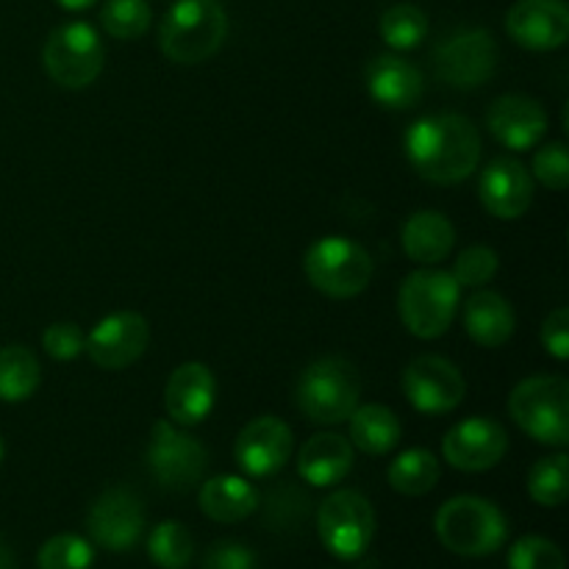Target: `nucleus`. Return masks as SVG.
<instances>
[{
	"instance_id": "f257e3e1",
	"label": "nucleus",
	"mask_w": 569,
	"mask_h": 569,
	"mask_svg": "<svg viewBox=\"0 0 569 569\" xmlns=\"http://www.w3.org/2000/svg\"><path fill=\"white\" fill-rule=\"evenodd\" d=\"M406 159L437 187L467 181L481 161V133L465 114H431L406 131Z\"/></svg>"
},
{
	"instance_id": "f03ea898",
	"label": "nucleus",
	"mask_w": 569,
	"mask_h": 569,
	"mask_svg": "<svg viewBox=\"0 0 569 569\" xmlns=\"http://www.w3.org/2000/svg\"><path fill=\"white\" fill-rule=\"evenodd\" d=\"M433 531L450 553L481 559V556H492L503 548L506 537H509V522L492 500L459 495L437 511Z\"/></svg>"
},
{
	"instance_id": "7ed1b4c3",
	"label": "nucleus",
	"mask_w": 569,
	"mask_h": 569,
	"mask_svg": "<svg viewBox=\"0 0 569 569\" xmlns=\"http://www.w3.org/2000/svg\"><path fill=\"white\" fill-rule=\"evenodd\" d=\"M228 14L220 0H178L164 14L159 44L176 64H200L222 48Z\"/></svg>"
},
{
	"instance_id": "20e7f679",
	"label": "nucleus",
	"mask_w": 569,
	"mask_h": 569,
	"mask_svg": "<svg viewBox=\"0 0 569 569\" xmlns=\"http://www.w3.org/2000/svg\"><path fill=\"white\" fill-rule=\"evenodd\" d=\"M361 398V376L345 356H322L298 378V409L317 426H339L353 415Z\"/></svg>"
},
{
	"instance_id": "39448f33",
	"label": "nucleus",
	"mask_w": 569,
	"mask_h": 569,
	"mask_svg": "<svg viewBox=\"0 0 569 569\" xmlns=\"http://www.w3.org/2000/svg\"><path fill=\"white\" fill-rule=\"evenodd\" d=\"M511 420L537 442L565 450L569 445V381L561 376H531L509 395Z\"/></svg>"
},
{
	"instance_id": "423d86ee",
	"label": "nucleus",
	"mask_w": 569,
	"mask_h": 569,
	"mask_svg": "<svg viewBox=\"0 0 569 569\" xmlns=\"http://www.w3.org/2000/svg\"><path fill=\"white\" fill-rule=\"evenodd\" d=\"M461 287L445 270H417L400 283V320L417 339H437L453 326Z\"/></svg>"
},
{
	"instance_id": "0eeeda50",
	"label": "nucleus",
	"mask_w": 569,
	"mask_h": 569,
	"mask_svg": "<svg viewBox=\"0 0 569 569\" xmlns=\"http://www.w3.org/2000/svg\"><path fill=\"white\" fill-rule=\"evenodd\" d=\"M303 272L317 292L345 300L370 287L376 267L370 253L353 239L322 237L306 250Z\"/></svg>"
},
{
	"instance_id": "6e6552de",
	"label": "nucleus",
	"mask_w": 569,
	"mask_h": 569,
	"mask_svg": "<svg viewBox=\"0 0 569 569\" xmlns=\"http://www.w3.org/2000/svg\"><path fill=\"white\" fill-rule=\"evenodd\" d=\"M144 461L161 489L181 495L203 481L209 453L192 433L181 431L172 420H159L150 431Z\"/></svg>"
},
{
	"instance_id": "1a4fd4ad",
	"label": "nucleus",
	"mask_w": 569,
	"mask_h": 569,
	"mask_svg": "<svg viewBox=\"0 0 569 569\" xmlns=\"http://www.w3.org/2000/svg\"><path fill=\"white\" fill-rule=\"evenodd\" d=\"M317 533L331 556L353 561L367 553L376 537V511L370 500L356 489L328 495L317 509Z\"/></svg>"
},
{
	"instance_id": "9d476101",
	"label": "nucleus",
	"mask_w": 569,
	"mask_h": 569,
	"mask_svg": "<svg viewBox=\"0 0 569 569\" xmlns=\"http://www.w3.org/2000/svg\"><path fill=\"white\" fill-rule=\"evenodd\" d=\"M42 61L59 87L83 89L103 72L106 50L89 22H67L50 31Z\"/></svg>"
},
{
	"instance_id": "9b49d317",
	"label": "nucleus",
	"mask_w": 569,
	"mask_h": 569,
	"mask_svg": "<svg viewBox=\"0 0 569 569\" xmlns=\"http://www.w3.org/2000/svg\"><path fill=\"white\" fill-rule=\"evenodd\" d=\"M498 42L487 28H461L433 50V70L456 89H476L495 76Z\"/></svg>"
},
{
	"instance_id": "f8f14e48",
	"label": "nucleus",
	"mask_w": 569,
	"mask_h": 569,
	"mask_svg": "<svg viewBox=\"0 0 569 569\" xmlns=\"http://www.w3.org/2000/svg\"><path fill=\"white\" fill-rule=\"evenodd\" d=\"M403 392L422 415H448L465 400L467 383L453 361L437 353H422L406 367Z\"/></svg>"
},
{
	"instance_id": "ddd939ff",
	"label": "nucleus",
	"mask_w": 569,
	"mask_h": 569,
	"mask_svg": "<svg viewBox=\"0 0 569 569\" xmlns=\"http://www.w3.org/2000/svg\"><path fill=\"white\" fill-rule=\"evenodd\" d=\"M509 433L492 417H467L456 422L442 439V456L461 472H487L503 461Z\"/></svg>"
},
{
	"instance_id": "4468645a",
	"label": "nucleus",
	"mask_w": 569,
	"mask_h": 569,
	"mask_svg": "<svg viewBox=\"0 0 569 569\" xmlns=\"http://www.w3.org/2000/svg\"><path fill=\"white\" fill-rule=\"evenodd\" d=\"M89 537L111 553L131 550L144 533V509L137 492L128 487H111L92 503L87 517Z\"/></svg>"
},
{
	"instance_id": "2eb2a0df",
	"label": "nucleus",
	"mask_w": 569,
	"mask_h": 569,
	"mask_svg": "<svg viewBox=\"0 0 569 569\" xmlns=\"http://www.w3.org/2000/svg\"><path fill=\"white\" fill-rule=\"evenodd\" d=\"M150 342V326L137 311H114L89 331L83 350L103 370H126L142 359Z\"/></svg>"
},
{
	"instance_id": "dca6fc26",
	"label": "nucleus",
	"mask_w": 569,
	"mask_h": 569,
	"mask_svg": "<svg viewBox=\"0 0 569 569\" xmlns=\"http://www.w3.org/2000/svg\"><path fill=\"white\" fill-rule=\"evenodd\" d=\"M292 428L278 417L267 415L256 417L242 428L237 445H233V456H237V465L244 476L270 478L278 470H283V465L292 456Z\"/></svg>"
},
{
	"instance_id": "f3484780",
	"label": "nucleus",
	"mask_w": 569,
	"mask_h": 569,
	"mask_svg": "<svg viewBox=\"0 0 569 569\" xmlns=\"http://www.w3.org/2000/svg\"><path fill=\"white\" fill-rule=\"evenodd\" d=\"M506 31L526 50H556L569 39L565 0H517L506 14Z\"/></svg>"
},
{
	"instance_id": "a211bd4d",
	"label": "nucleus",
	"mask_w": 569,
	"mask_h": 569,
	"mask_svg": "<svg viewBox=\"0 0 569 569\" xmlns=\"http://www.w3.org/2000/svg\"><path fill=\"white\" fill-rule=\"evenodd\" d=\"M478 198L498 220H520L533 203V176L517 159L500 156L483 167Z\"/></svg>"
},
{
	"instance_id": "6ab92c4d",
	"label": "nucleus",
	"mask_w": 569,
	"mask_h": 569,
	"mask_svg": "<svg viewBox=\"0 0 569 569\" xmlns=\"http://www.w3.org/2000/svg\"><path fill=\"white\" fill-rule=\"evenodd\" d=\"M487 128L503 148L531 150L548 133V111L528 94H503L489 106Z\"/></svg>"
},
{
	"instance_id": "aec40b11",
	"label": "nucleus",
	"mask_w": 569,
	"mask_h": 569,
	"mask_svg": "<svg viewBox=\"0 0 569 569\" xmlns=\"http://www.w3.org/2000/svg\"><path fill=\"white\" fill-rule=\"evenodd\" d=\"M217 403L214 372L200 361L176 367L164 389V409L176 426L189 428L203 422Z\"/></svg>"
},
{
	"instance_id": "412c9836",
	"label": "nucleus",
	"mask_w": 569,
	"mask_h": 569,
	"mask_svg": "<svg viewBox=\"0 0 569 569\" xmlns=\"http://www.w3.org/2000/svg\"><path fill=\"white\" fill-rule=\"evenodd\" d=\"M367 92L383 109L403 111L420 103L422 92H426V78H422L420 67L411 64L409 59L395 53H383L367 64L365 72Z\"/></svg>"
},
{
	"instance_id": "4be33fe9",
	"label": "nucleus",
	"mask_w": 569,
	"mask_h": 569,
	"mask_svg": "<svg viewBox=\"0 0 569 569\" xmlns=\"http://www.w3.org/2000/svg\"><path fill=\"white\" fill-rule=\"evenodd\" d=\"M350 470H353V445L339 433H317L298 453V472L311 487H333Z\"/></svg>"
},
{
	"instance_id": "5701e85b",
	"label": "nucleus",
	"mask_w": 569,
	"mask_h": 569,
	"mask_svg": "<svg viewBox=\"0 0 569 569\" xmlns=\"http://www.w3.org/2000/svg\"><path fill=\"white\" fill-rule=\"evenodd\" d=\"M406 256L417 264L433 267L450 256L456 244V228L442 211H415L406 220L403 233H400Z\"/></svg>"
},
{
	"instance_id": "b1692460",
	"label": "nucleus",
	"mask_w": 569,
	"mask_h": 569,
	"mask_svg": "<svg viewBox=\"0 0 569 569\" xmlns=\"http://www.w3.org/2000/svg\"><path fill=\"white\" fill-rule=\"evenodd\" d=\"M465 328L472 342L481 348H500L509 342L517 328L515 309L503 295L478 289L465 303Z\"/></svg>"
},
{
	"instance_id": "393cba45",
	"label": "nucleus",
	"mask_w": 569,
	"mask_h": 569,
	"mask_svg": "<svg viewBox=\"0 0 569 569\" xmlns=\"http://www.w3.org/2000/svg\"><path fill=\"white\" fill-rule=\"evenodd\" d=\"M200 509L214 522H242L259 509V492L239 476H214L200 487Z\"/></svg>"
},
{
	"instance_id": "a878e982",
	"label": "nucleus",
	"mask_w": 569,
	"mask_h": 569,
	"mask_svg": "<svg viewBox=\"0 0 569 569\" xmlns=\"http://www.w3.org/2000/svg\"><path fill=\"white\" fill-rule=\"evenodd\" d=\"M350 420V445L367 456H387L398 448L400 428L398 415L381 403L356 406Z\"/></svg>"
},
{
	"instance_id": "bb28decb",
	"label": "nucleus",
	"mask_w": 569,
	"mask_h": 569,
	"mask_svg": "<svg viewBox=\"0 0 569 569\" xmlns=\"http://www.w3.org/2000/svg\"><path fill=\"white\" fill-rule=\"evenodd\" d=\"M42 381L39 359L26 345H6L0 348V400L22 403L31 398Z\"/></svg>"
},
{
	"instance_id": "cd10ccee",
	"label": "nucleus",
	"mask_w": 569,
	"mask_h": 569,
	"mask_svg": "<svg viewBox=\"0 0 569 569\" xmlns=\"http://www.w3.org/2000/svg\"><path fill=\"white\" fill-rule=\"evenodd\" d=\"M439 461L431 450L426 448H411L406 453H400L398 459L389 465L387 478L389 487L400 495H409V498H420L428 495L439 483Z\"/></svg>"
},
{
	"instance_id": "c85d7f7f",
	"label": "nucleus",
	"mask_w": 569,
	"mask_h": 569,
	"mask_svg": "<svg viewBox=\"0 0 569 569\" xmlns=\"http://www.w3.org/2000/svg\"><path fill=\"white\" fill-rule=\"evenodd\" d=\"M148 553L161 569H187L194 556V539L187 526L176 520L159 522L148 537Z\"/></svg>"
},
{
	"instance_id": "c756f323",
	"label": "nucleus",
	"mask_w": 569,
	"mask_h": 569,
	"mask_svg": "<svg viewBox=\"0 0 569 569\" xmlns=\"http://www.w3.org/2000/svg\"><path fill=\"white\" fill-rule=\"evenodd\" d=\"M567 472H569L567 453L545 456V459H539L537 465L531 467V472H528V495H531L539 506L556 509V506L565 503L569 495Z\"/></svg>"
},
{
	"instance_id": "7c9ffc66",
	"label": "nucleus",
	"mask_w": 569,
	"mask_h": 569,
	"mask_svg": "<svg viewBox=\"0 0 569 569\" xmlns=\"http://www.w3.org/2000/svg\"><path fill=\"white\" fill-rule=\"evenodd\" d=\"M381 37L392 50H415L428 37L426 11L411 3H398L383 11Z\"/></svg>"
},
{
	"instance_id": "2f4dec72",
	"label": "nucleus",
	"mask_w": 569,
	"mask_h": 569,
	"mask_svg": "<svg viewBox=\"0 0 569 569\" xmlns=\"http://www.w3.org/2000/svg\"><path fill=\"white\" fill-rule=\"evenodd\" d=\"M148 0H106L100 11V26L114 39H139L150 28Z\"/></svg>"
},
{
	"instance_id": "473e14b6",
	"label": "nucleus",
	"mask_w": 569,
	"mask_h": 569,
	"mask_svg": "<svg viewBox=\"0 0 569 569\" xmlns=\"http://www.w3.org/2000/svg\"><path fill=\"white\" fill-rule=\"evenodd\" d=\"M309 517V495L292 483H281L264 500V520L272 531H295Z\"/></svg>"
},
{
	"instance_id": "72a5a7b5",
	"label": "nucleus",
	"mask_w": 569,
	"mask_h": 569,
	"mask_svg": "<svg viewBox=\"0 0 569 569\" xmlns=\"http://www.w3.org/2000/svg\"><path fill=\"white\" fill-rule=\"evenodd\" d=\"M92 559L94 550L87 539L76 533H59L39 548L37 565L39 569H89Z\"/></svg>"
},
{
	"instance_id": "f704fd0d",
	"label": "nucleus",
	"mask_w": 569,
	"mask_h": 569,
	"mask_svg": "<svg viewBox=\"0 0 569 569\" xmlns=\"http://www.w3.org/2000/svg\"><path fill=\"white\" fill-rule=\"evenodd\" d=\"M498 267L500 259L492 248H487V244H472V248L461 250L459 259L453 261L450 276H453V281L459 283V287L481 289L498 276Z\"/></svg>"
},
{
	"instance_id": "c9c22d12",
	"label": "nucleus",
	"mask_w": 569,
	"mask_h": 569,
	"mask_svg": "<svg viewBox=\"0 0 569 569\" xmlns=\"http://www.w3.org/2000/svg\"><path fill=\"white\" fill-rule=\"evenodd\" d=\"M509 569H567V559L550 539L522 537L511 545Z\"/></svg>"
},
{
	"instance_id": "e433bc0d",
	"label": "nucleus",
	"mask_w": 569,
	"mask_h": 569,
	"mask_svg": "<svg viewBox=\"0 0 569 569\" xmlns=\"http://www.w3.org/2000/svg\"><path fill=\"white\" fill-rule=\"evenodd\" d=\"M533 178L553 192H565L569 183V156L561 142H548L533 153Z\"/></svg>"
},
{
	"instance_id": "4c0bfd02",
	"label": "nucleus",
	"mask_w": 569,
	"mask_h": 569,
	"mask_svg": "<svg viewBox=\"0 0 569 569\" xmlns=\"http://www.w3.org/2000/svg\"><path fill=\"white\" fill-rule=\"evenodd\" d=\"M83 345H87V337H83L76 322H53L42 333V348L56 361L78 359L83 353Z\"/></svg>"
},
{
	"instance_id": "58836bf2",
	"label": "nucleus",
	"mask_w": 569,
	"mask_h": 569,
	"mask_svg": "<svg viewBox=\"0 0 569 569\" xmlns=\"http://www.w3.org/2000/svg\"><path fill=\"white\" fill-rule=\"evenodd\" d=\"M203 569H256V556L248 545L222 539V542L209 548L203 559Z\"/></svg>"
},
{
	"instance_id": "ea45409f",
	"label": "nucleus",
	"mask_w": 569,
	"mask_h": 569,
	"mask_svg": "<svg viewBox=\"0 0 569 569\" xmlns=\"http://www.w3.org/2000/svg\"><path fill=\"white\" fill-rule=\"evenodd\" d=\"M542 345L553 359L567 361L569 359V309L559 306L548 315L542 322Z\"/></svg>"
},
{
	"instance_id": "a19ab883",
	"label": "nucleus",
	"mask_w": 569,
	"mask_h": 569,
	"mask_svg": "<svg viewBox=\"0 0 569 569\" xmlns=\"http://www.w3.org/2000/svg\"><path fill=\"white\" fill-rule=\"evenodd\" d=\"M56 3L67 11H83V9H92L98 0H56Z\"/></svg>"
},
{
	"instance_id": "79ce46f5",
	"label": "nucleus",
	"mask_w": 569,
	"mask_h": 569,
	"mask_svg": "<svg viewBox=\"0 0 569 569\" xmlns=\"http://www.w3.org/2000/svg\"><path fill=\"white\" fill-rule=\"evenodd\" d=\"M0 569H14V556H11L9 545L0 539Z\"/></svg>"
},
{
	"instance_id": "37998d69",
	"label": "nucleus",
	"mask_w": 569,
	"mask_h": 569,
	"mask_svg": "<svg viewBox=\"0 0 569 569\" xmlns=\"http://www.w3.org/2000/svg\"><path fill=\"white\" fill-rule=\"evenodd\" d=\"M0 461H3V442H0Z\"/></svg>"
}]
</instances>
